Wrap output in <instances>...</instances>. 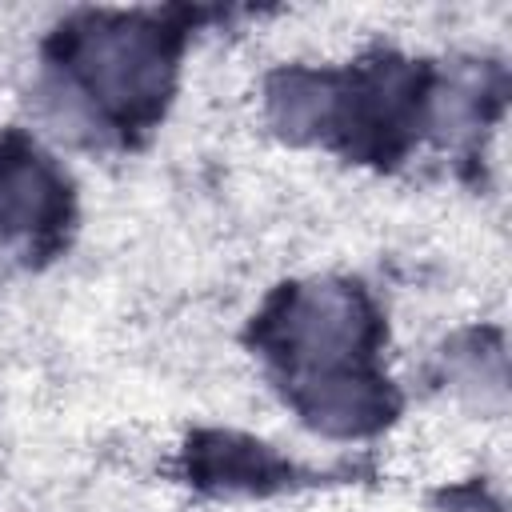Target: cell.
<instances>
[{"mask_svg":"<svg viewBox=\"0 0 512 512\" xmlns=\"http://www.w3.org/2000/svg\"><path fill=\"white\" fill-rule=\"evenodd\" d=\"M80 68L92 88L116 104H136L160 92L164 52L140 24H100L80 40Z\"/></svg>","mask_w":512,"mask_h":512,"instance_id":"1","label":"cell"},{"mask_svg":"<svg viewBox=\"0 0 512 512\" xmlns=\"http://www.w3.org/2000/svg\"><path fill=\"white\" fill-rule=\"evenodd\" d=\"M364 308L352 292L336 284H308L288 300L284 312V340L300 360L336 364L364 340Z\"/></svg>","mask_w":512,"mask_h":512,"instance_id":"2","label":"cell"},{"mask_svg":"<svg viewBox=\"0 0 512 512\" xmlns=\"http://www.w3.org/2000/svg\"><path fill=\"white\" fill-rule=\"evenodd\" d=\"M304 412L328 432H364L384 416V396L372 380L324 372L304 384Z\"/></svg>","mask_w":512,"mask_h":512,"instance_id":"3","label":"cell"},{"mask_svg":"<svg viewBox=\"0 0 512 512\" xmlns=\"http://www.w3.org/2000/svg\"><path fill=\"white\" fill-rule=\"evenodd\" d=\"M56 212V184L36 156L0 160V224L4 228H40Z\"/></svg>","mask_w":512,"mask_h":512,"instance_id":"4","label":"cell"},{"mask_svg":"<svg viewBox=\"0 0 512 512\" xmlns=\"http://www.w3.org/2000/svg\"><path fill=\"white\" fill-rule=\"evenodd\" d=\"M332 88L316 76H280L272 88V120L280 124V132L288 136H312L316 128H324V120L332 116Z\"/></svg>","mask_w":512,"mask_h":512,"instance_id":"5","label":"cell"},{"mask_svg":"<svg viewBox=\"0 0 512 512\" xmlns=\"http://www.w3.org/2000/svg\"><path fill=\"white\" fill-rule=\"evenodd\" d=\"M32 104H36V116H40L56 136H64V140H96V136H100V116H96V108L88 104V96H84L76 84L60 80V76L40 80Z\"/></svg>","mask_w":512,"mask_h":512,"instance_id":"6","label":"cell"},{"mask_svg":"<svg viewBox=\"0 0 512 512\" xmlns=\"http://www.w3.org/2000/svg\"><path fill=\"white\" fill-rule=\"evenodd\" d=\"M456 388L468 392L476 404H500L504 400V364L496 352H472L456 368Z\"/></svg>","mask_w":512,"mask_h":512,"instance_id":"7","label":"cell"},{"mask_svg":"<svg viewBox=\"0 0 512 512\" xmlns=\"http://www.w3.org/2000/svg\"><path fill=\"white\" fill-rule=\"evenodd\" d=\"M472 112H476L472 92L452 84V88L436 92V104H432V124H436V132H440V136H456V132H464V128L472 124Z\"/></svg>","mask_w":512,"mask_h":512,"instance_id":"8","label":"cell"}]
</instances>
